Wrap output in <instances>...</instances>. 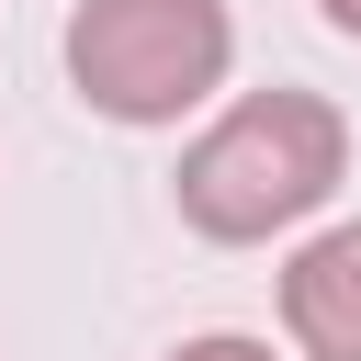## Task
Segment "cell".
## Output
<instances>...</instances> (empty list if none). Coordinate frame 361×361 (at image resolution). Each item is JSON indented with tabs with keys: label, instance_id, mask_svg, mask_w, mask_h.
<instances>
[{
	"label": "cell",
	"instance_id": "6da1fadb",
	"mask_svg": "<svg viewBox=\"0 0 361 361\" xmlns=\"http://www.w3.org/2000/svg\"><path fill=\"white\" fill-rule=\"evenodd\" d=\"M338 169H350V124H338V102H316V90H248V102H226L192 147H180V226L192 237H214V248H259V237H282V226H305L327 192H338Z\"/></svg>",
	"mask_w": 361,
	"mask_h": 361
},
{
	"label": "cell",
	"instance_id": "7a4b0ae2",
	"mask_svg": "<svg viewBox=\"0 0 361 361\" xmlns=\"http://www.w3.org/2000/svg\"><path fill=\"white\" fill-rule=\"evenodd\" d=\"M237 23L226 0H79L68 11V79L113 124H180L226 90Z\"/></svg>",
	"mask_w": 361,
	"mask_h": 361
},
{
	"label": "cell",
	"instance_id": "3957f363",
	"mask_svg": "<svg viewBox=\"0 0 361 361\" xmlns=\"http://www.w3.org/2000/svg\"><path fill=\"white\" fill-rule=\"evenodd\" d=\"M282 327L305 361H361V214L282 259Z\"/></svg>",
	"mask_w": 361,
	"mask_h": 361
},
{
	"label": "cell",
	"instance_id": "277c9868",
	"mask_svg": "<svg viewBox=\"0 0 361 361\" xmlns=\"http://www.w3.org/2000/svg\"><path fill=\"white\" fill-rule=\"evenodd\" d=\"M169 361H271V338H237V327H214V338H180Z\"/></svg>",
	"mask_w": 361,
	"mask_h": 361
},
{
	"label": "cell",
	"instance_id": "5b68a950",
	"mask_svg": "<svg viewBox=\"0 0 361 361\" xmlns=\"http://www.w3.org/2000/svg\"><path fill=\"white\" fill-rule=\"evenodd\" d=\"M316 11H327V23H338V34L361 45V0H316Z\"/></svg>",
	"mask_w": 361,
	"mask_h": 361
}]
</instances>
